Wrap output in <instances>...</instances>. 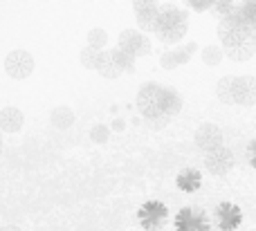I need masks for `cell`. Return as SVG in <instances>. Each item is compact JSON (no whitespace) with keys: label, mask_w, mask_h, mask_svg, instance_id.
I'll return each mask as SVG.
<instances>
[{"label":"cell","mask_w":256,"mask_h":231,"mask_svg":"<svg viewBox=\"0 0 256 231\" xmlns=\"http://www.w3.org/2000/svg\"><path fill=\"white\" fill-rule=\"evenodd\" d=\"M166 103H168V88L162 83H146L137 92V110L146 121L168 119Z\"/></svg>","instance_id":"6da1fadb"},{"label":"cell","mask_w":256,"mask_h":231,"mask_svg":"<svg viewBox=\"0 0 256 231\" xmlns=\"http://www.w3.org/2000/svg\"><path fill=\"white\" fill-rule=\"evenodd\" d=\"M218 38H220L222 49H232V47H238V45L254 40L252 29L245 25L243 18H240L238 13L218 22Z\"/></svg>","instance_id":"7a4b0ae2"},{"label":"cell","mask_w":256,"mask_h":231,"mask_svg":"<svg viewBox=\"0 0 256 231\" xmlns=\"http://www.w3.org/2000/svg\"><path fill=\"white\" fill-rule=\"evenodd\" d=\"M166 218H168L166 205L158 200L144 202L140 207V211H137V220H140L142 229H146V231H160L166 225Z\"/></svg>","instance_id":"3957f363"},{"label":"cell","mask_w":256,"mask_h":231,"mask_svg":"<svg viewBox=\"0 0 256 231\" xmlns=\"http://www.w3.org/2000/svg\"><path fill=\"white\" fill-rule=\"evenodd\" d=\"M34 67H36L34 56H32L27 49H12V52L4 56V72L16 81H22V79H27V76H32Z\"/></svg>","instance_id":"277c9868"},{"label":"cell","mask_w":256,"mask_h":231,"mask_svg":"<svg viewBox=\"0 0 256 231\" xmlns=\"http://www.w3.org/2000/svg\"><path fill=\"white\" fill-rule=\"evenodd\" d=\"M176 231H212V220L198 207H184L176 216Z\"/></svg>","instance_id":"5b68a950"},{"label":"cell","mask_w":256,"mask_h":231,"mask_svg":"<svg viewBox=\"0 0 256 231\" xmlns=\"http://www.w3.org/2000/svg\"><path fill=\"white\" fill-rule=\"evenodd\" d=\"M232 99L234 106H256V76H234L232 81Z\"/></svg>","instance_id":"8992f818"},{"label":"cell","mask_w":256,"mask_h":231,"mask_svg":"<svg viewBox=\"0 0 256 231\" xmlns=\"http://www.w3.org/2000/svg\"><path fill=\"white\" fill-rule=\"evenodd\" d=\"M120 49L128 52L132 56H148L150 49V40L146 38V34H142L140 29H124L120 31Z\"/></svg>","instance_id":"52a82bcc"},{"label":"cell","mask_w":256,"mask_h":231,"mask_svg":"<svg viewBox=\"0 0 256 231\" xmlns=\"http://www.w3.org/2000/svg\"><path fill=\"white\" fill-rule=\"evenodd\" d=\"M214 220H216V227L220 231H234L243 223V211L234 202H220L214 209Z\"/></svg>","instance_id":"ba28073f"},{"label":"cell","mask_w":256,"mask_h":231,"mask_svg":"<svg viewBox=\"0 0 256 231\" xmlns=\"http://www.w3.org/2000/svg\"><path fill=\"white\" fill-rule=\"evenodd\" d=\"M204 169L212 175H218V178L227 175L234 169V153L227 146H220V148H216V151L207 153V155H204Z\"/></svg>","instance_id":"9c48e42d"},{"label":"cell","mask_w":256,"mask_h":231,"mask_svg":"<svg viewBox=\"0 0 256 231\" xmlns=\"http://www.w3.org/2000/svg\"><path fill=\"white\" fill-rule=\"evenodd\" d=\"M132 11L137 16V22H140L142 31H153L158 29V18H160V7L158 2H150V0H140V2H132Z\"/></svg>","instance_id":"30bf717a"},{"label":"cell","mask_w":256,"mask_h":231,"mask_svg":"<svg viewBox=\"0 0 256 231\" xmlns=\"http://www.w3.org/2000/svg\"><path fill=\"white\" fill-rule=\"evenodd\" d=\"M194 142L200 151L207 155V153L216 151L222 146V130L216 124H202L194 135Z\"/></svg>","instance_id":"8fae6325"},{"label":"cell","mask_w":256,"mask_h":231,"mask_svg":"<svg viewBox=\"0 0 256 231\" xmlns=\"http://www.w3.org/2000/svg\"><path fill=\"white\" fill-rule=\"evenodd\" d=\"M198 49V43H186L184 47H178V49H168V52L162 54L160 63H162L164 70H176L180 65H186L194 56V52Z\"/></svg>","instance_id":"7c38bea8"},{"label":"cell","mask_w":256,"mask_h":231,"mask_svg":"<svg viewBox=\"0 0 256 231\" xmlns=\"http://www.w3.org/2000/svg\"><path fill=\"white\" fill-rule=\"evenodd\" d=\"M22 124H25V115L18 108L7 106L0 110V130L2 133H12V135L18 133L22 128Z\"/></svg>","instance_id":"4fadbf2b"},{"label":"cell","mask_w":256,"mask_h":231,"mask_svg":"<svg viewBox=\"0 0 256 231\" xmlns=\"http://www.w3.org/2000/svg\"><path fill=\"white\" fill-rule=\"evenodd\" d=\"M178 25H186V11L184 9L162 7L160 18H158V29H166V27H178Z\"/></svg>","instance_id":"5bb4252c"},{"label":"cell","mask_w":256,"mask_h":231,"mask_svg":"<svg viewBox=\"0 0 256 231\" xmlns=\"http://www.w3.org/2000/svg\"><path fill=\"white\" fill-rule=\"evenodd\" d=\"M97 72L104 79H120V76L124 74V72L120 70V65H117L115 56H112V49H104L102 52L99 63H97Z\"/></svg>","instance_id":"9a60e30c"},{"label":"cell","mask_w":256,"mask_h":231,"mask_svg":"<svg viewBox=\"0 0 256 231\" xmlns=\"http://www.w3.org/2000/svg\"><path fill=\"white\" fill-rule=\"evenodd\" d=\"M176 184L180 191L194 193V191H198L200 184H202V175H200V171H196V169H184V171H180V175L176 178Z\"/></svg>","instance_id":"2e32d148"},{"label":"cell","mask_w":256,"mask_h":231,"mask_svg":"<svg viewBox=\"0 0 256 231\" xmlns=\"http://www.w3.org/2000/svg\"><path fill=\"white\" fill-rule=\"evenodd\" d=\"M50 124H52L54 128H58V130L70 128V126L74 124V112H72L68 106L52 108V112H50Z\"/></svg>","instance_id":"e0dca14e"},{"label":"cell","mask_w":256,"mask_h":231,"mask_svg":"<svg viewBox=\"0 0 256 231\" xmlns=\"http://www.w3.org/2000/svg\"><path fill=\"white\" fill-rule=\"evenodd\" d=\"M186 29H189V22L186 25H178V27H166V29H158L155 36H158L162 43H168V45H176L184 38Z\"/></svg>","instance_id":"ac0fdd59"},{"label":"cell","mask_w":256,"mask_h":231,"mask_svg":"<svg viewBox=\"0 0 256 231\" xmlns=\"http://www.w3.org/2000/svg\"><path fill=\"white\" fill-rule=\"evenodd\" d=\"M254 54H256V43H254V40L238 45V47L225 49V56H230L232 61H236V63H245V61H250V58H252Z\"/></svg>","instance_id":"d6986e66"},{"label":"cell","mask_w":256,"mask_h":231,"mask_svg":"<svg viewBox=\"0 0 256 231\" xmlns=\"http://www.w3.org/2000/svg\"><path fill=\"white\" fill-rule=\"evenodd\" d=\"M222 56H225V49L220 47V45H207V47H202V63L209 67H216L218 63L222 61Z\"/></svg>","instance_id":"ffe728a7"},{"label":"cell","mask_w":256,"mask_h":231,"mask_svg":"<svg viewBox=\"0 0 256 231\" xmlns=\"http://www.w3.org/2000/svg\"><path fill=\"white\" fill-rule=\"evenodd\" d=\"M232 81H234V76H222L216 83V97L220 99V103H227V106H234V99H232Z\"/></svg>","instance_id":"44dd1931"},{"label":"cell","mask_w":256,"mask_h":231,"mask_svg":"<svg viewBox=\"0 0 256 231\" xmlns=\"http://www.w3.org/2000/svg\"><path fill=\"white\" fill-rule=\"evenodd\" d=\"M99 56H102V52H99V49H94V47H90V45H86V47L81 49V54H79V61H81V65H84L86 70H97Z\"/></svg>","instance_id":"7402d4cb"},{"label":"cell","mask_w":256,"mask_h":231,"mask_svg":"<svg viewBox=\"0 0 256 231\" xmlns=\"http://www.w3.org/2000/svg\"><path fill=\"white\" fill-rule=\"evenodd\" d=\"M112 56H115V61H117V65H120L122 72H128V74H132V72H135V61H137V58L132 56V54L122 52V49L117 47V49H112Z\"/></svg>","instance_id":"603a6c76"},{"label":"cell","mask_w":256,"mask_h":231,"mask_svg":"<svg viewBox=\"0 0 256 231\" xmlns=\"http://www.w3.org/2000/svg\"><path fill=\"white\" fill-rule=\"evenodd\" d=\"M238 9H240V2H230V0H222V2H214V11H216V16L220 18V20L236 16V13H238Z\"/></svg>","instance_id":"cb8c5ba5"},{"label":"cell","mask_w":256,"mask_h":231,"mask_svg":"<svg viewBox=\"0 0 256 231\" xmlns=\"http://www.w3.org/2000/svg\"><path fill=\"white\" fill-rule=\"evenodd\" d=\"M238 16L243 18V22L250 27V29H254V27H256V0H250V2H240Z\"/></svg>","instance_id":"d4e9b609"},{"label":"cell","mask_w":256,"mask_h":231,"mask_svg":"<svg viewBox=\"0 0 256 231\" xmlns=\"http://www.w3.org/2000/svg\"><path fill=\"white\" fill-rule=\"evenodd\" d=\"M106 43H108L106 29H102V27H94V29L88 31V45H90V47H94V49H99V52H104Z\"/></svg>","instance_id":"484cf974"},{"label":"cell","mask_w":256,"mask_h":231,"mask_svg":"<svg viewBox=\"0 0 256 231\" xmlns=\"http://www.w3.org/2000/svg\"><path fill=\"white\" fill-rule=\"evenodd\" d=\"M108 137H110V128L104 124H94L92 128H90V139H92L94 144H106Z\"/></svg>","instance_id":"4316f807"},{"label":"cell","mask_w":256,"mask_h":231,"mask_svg":"<svg viewBox=\"0 0 256 231\" xmlns=\"http://www.w3.org/2000/svg\"><path fill=\"white\" fill-rule=\"evenodd\" d=\"M248 160H250V166L256 169V139H252L248 146Z\"/></svg>","instance_id":"83f0119b"},{"label":"cell","mask_w":256,"mask_h":231,"mask_svg":"<svg viewBox=\"0 0 256 231\" xmlns=\"http://www.w3.org/2000/svg\"><path fill=\"white\" fill-rule=\"evenodd\" d=\"M191 7L196 11H207V9H214V2H191Z\"/></svg>","instance_id":"f1b7e54d"},{"label":"cell","mask_w":256,"mask_h":231,"mask_svg":"<svg viewBox=\"0 0 256 231\" xmlns=\"http://www.w3.org/2000/svg\"><path fill=\"white\" fill-rule=\"evenodd\" d=\"M0 231H22V229H20V227H16V225H4V227L0 229Z\"/></svg>","instance_id":"f546056e"},{"label":"cell","mask_w":256,"mask_h":231,"mask_svg":"<svg viewBox=\"0 0 256 231\" xmlns=\"http://www.w3.org/2000/svg\"><path fill=\"white\" fill-rule=\"evenodd\" d=\"M112 128H115V130H124V121H115V124H112Z\"/></svg>","instance_id":"4dcf8cb0"},{"label":"cell","mask_w":256,"mask_h":231,"mask_svg":"<svg viewBox=\"0 0 256 231\" xmlns=\"http://www.w3.org/2000/svg\"><path fill=\"white\" fill-rule=\"evenodd\" d=\"M252 38H254V43H256V27L252 29Z\"/></svg>","instance_id":"1f68e13d"},{"label":"cell","mask_w":256,"mask_h":231,"mask_svg":"<svg viewBox=\"0 0 256 231\" xmlns=\"http://www.w3.org/2000/svg\"><path fill=\"white\" fill-rule=\"evenodd\" d=\"M0 153H2V135H0Z\"/></svg>","instance_id":"d6a6232c"}]
</instances>
